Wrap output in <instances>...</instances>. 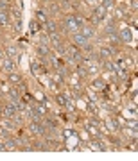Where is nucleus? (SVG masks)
<instances>
[{
  "mask_svg": "<svg viewBox=\"0 0 138 161\" xmlns=\"http://www.w3.org/2000/svg\"><path fill=\"white\" fill-rule=\"evenodd\" d=\"M83 27V20H81V16L79 14H68V16H65L63 20V29L66 32H77L79 29Z\"/></svg>",
  "mask_w": 138,
  "mask_h": 161,
  "instance_id": "f257e3e1",
  "label": "nucleus"
},
{
  "mask_svg": "<svg viewBox=\"0 0 138 161\" xmlns=\"http://www.w3.org/2000/svg\"><path fill=\"white\" fill-rule=\"evenodd\" d=\"M0 68L4 70V72H14V68H16V63H14V59H11L7 56H4L2 57V63H0Z\"/></svg>",
  "mask_w": 138,
  "mask_h": 161,
  "instance_id": "f03ea898",
  "label": "nucleus"
},
{
  "mask_svg": "<svg viewBox=\"0 0 138 161\" xmlns=\"http://www.w3.org/2000/svg\"><path fill=\"white\" fill-rule=\"evenodd\" d=\"M29 131H31L32 134H45L47 132V129L41 124V120H32L31 125H29Z\"/></svg>",
  "mask_w": 138,
  "mask_h": 161,
  "instance_id": "7ed1b4c3",
  "label": "nucleus"
},
{
  "mask_svg": "<svg viewBox=\"0 0 138 161\" xmlns=\"http://www.w3.org/2000/svg\"><path fill=\"white\" fill-rule=\"evenodd\" d=\"M106 13H108V11L104 9L102 6H99V7H97V9L93 11V21H95V23H99V21H102L104 18H106Z\"/></svg>",
  "mask_w": 138,
  "mask_h": 161,
  "instance_id": "20e7f679",
  "label": "nucleus"
},
{
  "mask_svg": "<svg viewBox=\"0 0 138 161\" xmlns=\"http://www.w3.org/2000/svg\"><path fill=\"white\" fill-rule=\"evenodd\" d=\"M72 40H74V43L77 45V47H81V48H83V47H85V45H86L88 41H90V40H86V38L83 36V34H81V32H74Z\"/></svg>",
  "mask_w": 138,
  "mask_h": 161,
  "instance_id": "39448f33",
  "label": "nucleus"
},
{
  "mask_svg": "<svg viewBox=\"0 0 138 161\" xmlns=\"http://www.w3.org/2000/svg\"><path fill=\"white\" fill-rule=\"evenodd\" d=\"M77 32H81L83 36H85L86 40H90V38H93V34H95V31H93V27H90V25H83L81 29Z\"/></svg>",
  "mask_w": 138,
  "mask_h": 161,
  "instance_id": "423d86ee",
  "label": "nucleus"
},
{
  "mask_svg": "<svg viewBox=\"0 0 138 161\" xmlns=\"http://www.w3.org/2000/svg\"><path fill=\"white\" fill-rule=\"evenodd\" d=\"M118 38H120V40H124L126 43H131V41H133V34H131V31H129V29H122V31H120V34H118Z\"/></svg>",
  "mask_w": 138,
  "mask_h": 161,
  "instance_id": "0eeeda50",
  "label": "nucleus"
},
{
  "mask_svg": "<svg viewBox=\"0 0 138 161\" xmlns=\"http://www.w3.org/2000/svg\"><path fill=\"white\" fill-rule=\"evenodd\" d=\"M43 25H45V29H47V32H49V34H50V32H57V23H56V21L47 20Z\"/></svg>",
  "mask_w": 138,
  "mask_h": 161,
  "instance_id": "6e6552de",
  "label": "nucleus"
},
{
  "mask_svg": "<svg viewBox=\"0 0 138 161\" xmlns=\"http://www.w3.org/2000/svg\"><path fill=\"white\" fill-rule=\"evenodd\" d=\"M68 57H70V61H81V52L77 48H70L68 50Z\"/></svg>",
  "mask_w": 138,
  "mask_h": 161,
  "instance_id": "1a4fd4ad",
  "label": "nucleus"
},
{
  "mask_svg": "<svg viewBox=\"0 0 138 161\" xmlns=\"http://www.w3.org/2000/svg\"><path fill=\"white\" fill-rule=\"evenodd\" d=\"M18 143H20V140H14V138H9V136H7V141H6V149H9V150L16 149V147H18Z\"/></svg>",
  "mask_w": 138,
  "mask_h": 161,
  "instance_id": "9d476101",
  "label": "nucleus"
},
{
  "mask_svg": "<svg viewBox=\"0 0 138 161\" xmlns=\"http://www.w3.org/2000/svg\"><path fill=\"white\" fill-rule=\"evenodd\" d=\"M6 54H7V57L14 59V61H16V59H20V57H18L20 54H18V50H16V47H9V48L6 50Z\"/></svg>",
  "mask_w": 138,
  "mask_h": 161,
  "instance_id": "9b49d317",
  "label": "nucleus"
},
{
  "mask_svg": "<svg viewBox=\"0 0 138 161\" xmlns=\"http://www.w3.org/2000/svg\"><path fill=\"white\" fill-rule=\"evenodd\" d=\"M9 13L7 11H0V25H7L9 23Z\"/></svg>",
  "mask_w": 138,
  "mask_h": 161,
  "instance_id": "f8f14e48",
  "label": "nucleus"
},
{
  "mask_svg": "<svg viewBox=\"0 0 138 161\" xmlns=\"http://www.w3.org/2000/svg\"><path fill=\"white\" fill-rule=\"evenodd\" d=\"M9 95H11V102H14V100H20V91H18V88H11Z\"/></svg>",
  "mask_w": 138,
  "mask_h": 161,
  "instance_id": "ddd939ff",
  "label": "nucleus"
},
{
  "mask_svg": "<svg viewBox=\"0 0 138 161\" xmlns=\"http://www.w3.org/2000/svg\"><path fill=\"white\" fill-rule=\"evenodd\" d=\"M11 9V0H0V11H9Z\"/></svg>",
  "mask_w": 138,
  "mask_h": 161,
  "instance_id": "4468645a",
  "label": "nucleus"
},
{
  "mask_svg": "<svg viewBox=\"0 0 138 161\" xmlns=\"http://www.w3.org/2000/svg\"><path fill=\"white\" fill-rule=\"evenodd\" d=\"M9 81H13V82H20L22 81V75L20 74H14V72H9Z\"/></svg>",
  "mask_w": 138,
  "mask_h": 161,
  "instance_id": "2eb2a0df",
  "label": "nucleus"
},
{
  "mask_svg": "<svg viewBox=\"0 0 138 161\" xmlns=\"http://www.w3.org/2000/svg\"><path fill=\"white\" fill-rule=\"evenodd\" d=\"M56 98H57V104H61V106H66V104H68V100H66L63 95H57Z\"/></svg>",
  "mask_w": 138,
  "mask_h": 161,
  "instance_id": "dca6fc26",
  "label": "nucleus"
},
{
  "mask_svg": "<svg viewBox=\"0 0 138 161\" xmlns=\"http://www.w3.org/2000/svg\"><path fill=\"white\" fill-rule=\"evenodd\" d=\"M102 7H104V9H109V7H113V0H104V2H102Z\"/></svg>",
  "mask_w": 138,
  "mask_h": 161,
  "instance_id": "f3484780",
  "label": "nucleus"
},
{
  "mask_svg": "<svg viewBox=\"0 0 138 161\" xmlns=\"http://www.w3.org/2000/svg\"><path fill=\"white\" fill-rule=\"evenodd\" d=\"M38 20L43 21V23L47 21V16H45V13H43V11H40V13H38Z\"/></svg>",
  "mask_w": 138,
  "mask_h": 161,
  "instance_id": "a211bd4d",
  "label": "nucleus"
},
{
  "mask_svg": "<svg viewBox=\"0 0 138 161\" xmlns=\"http://www.w3.org/2000/svg\"><path fill=\"white\" fill-rule=\"evenodd\" d=\"M93 84H95V88H102V81H95Z\"/></svg>",
  "mask_w": 138,
  "mask_h": 161,
  "instance_id": "6ab92c4d",
  "label": "nucleus"
},
{
  "mask_svg": "<svg viewBox=\"0 0 138 161\" xmlns=\"http://www.w3.org/2000/svg\"><path fill=\"white\" fill-rule=\"evenodd\" d=\"M2 57H4V54H2V52H0V59H2Z\"/></svg>",
  "mask_w": 138,
  "mask_h": 161,
  "instance_id": "aec40b11",
  "label": "nucleus"
}]
</instances>
